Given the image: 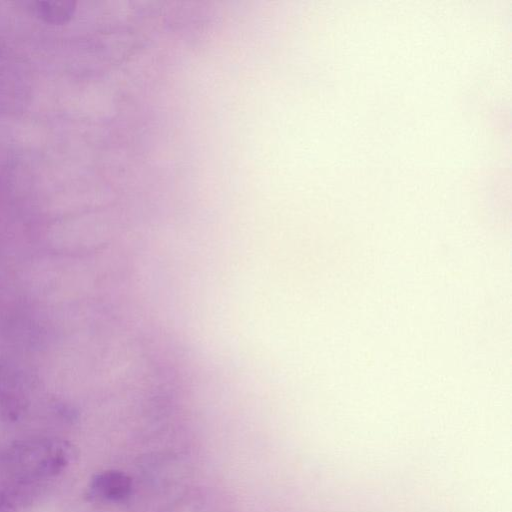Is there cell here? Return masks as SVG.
<instances>
[{
    "label": "cell",
    "mask_w": 512,
    "mask_h": 512,
    "mask_svg": "<svg viewBox=\"0 0 512 512\" xmlns=\"http://www.w3.org/2000/svg\"><path fill=\"white\" fill-rule=\"evenodd\" d=\"M130 478L119 471H105L95 476L90 484V496L105 501H120L131 492Z\"/></svg>",
    "instance_id": "obj_1"
},
{
    "label": "cell",
    "mask_w": 512,
    "mask_h": 512,
    "mask_svg": "<svg viewBox=\"0 0 512 512\" xmlns=\"http://www.w3.org/2000/svg\"><path fill=\"white\" fill-rule=\"evenodd\" d=\"M32 12L43 22L63 25L69 22L76 11V2L70 0L34 1Z\"/></svg>",
    "instance_id": "obj_2"
}]
</instances>
